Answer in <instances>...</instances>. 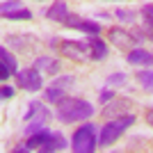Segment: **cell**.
I'll return each mask as SVG.
<instances>
[{"instance_id": "e0dca14e", "label": "cell", "mask_w": 153, "mask_h": 153, "mask_svg": "<svg viewBox=\"0 0 153 153\" xmlns=\"http://www.w3.org/2000/svg\"><path fill=\"white\" fill-rule=\"evenodd\" d=\"M142 21H144L142 34L153 41V5H144V7H142Z\"/></svg>"}, {"instance_id": "9a60e30c", "label": "cell", "mask_w": 153, "mask_h": 153, "mask_svg": "<svg viewBox=\"0 0 153 153\" xmlns=\"http://www.w3.org/2000/svg\"><path fill=\"white\" fill-rule=\"evenodd\" d=\"M66 16H69V7H66V2H64V0L53 2V5L46 9V19L57 21V23H64V21H66Z\"/></svg>"}, {"instance_id": "cb8c5ba5", "label": "cell", "mask_w": 153, "mask_h": 153, "mask_svg": "<svg viewBox=\"0 0 153 153\" xmlns=\"http://www.w3.org/2000/svg\"><path fill=\"white\" fill-rule=\"evenodd\" d=\"M14 94H16V89H14L12 85H5V87H2V98H12Z\"/></svg>"}, {"instance_id": "7a4b0ae2", "label": "cell", "mask_w": 153, "mask_h": 153, "mask_svg": "<svg viewBox=\"0 0 153 153\" xmlns=\"http://www.w3.org/2000/svg\"><path fill=\"white\" fill-rule=\"evenodd\" d=\"M51 119H53V114H51V110L46 108V103L32 101L30 105H27V114H25V133L34 135V133H39V130H44Z\"/></svg>"}, {"instance_id": "30bf717a", "label": "cell", "mask_w": 153, "mask_h": 153, "mask_svg": "<svg viewBox=\"0 0 153 153\" xmlns=\"http://www.w3.org/2000/svg\"><path fill=\"white\" fill-rule=\"evenodd\" d=\"M133 108V101L130 98H112V103H108V108L103 110V117L105 119H119V117H126L128 110Z\"/></svg>"}, {"instance_id": "5b68a950", "label": "cell", "mask_w": 153, "mask_h": 153, "mask_svg": "<svg viewBox=\"0 0 153 153\" xmlns=\"http://www.w3.org/2000/svg\"><path fill=\"white\" fill-rule=\"evenodd\" d=\"M59 53H62L66 59L71 62H89L91 59V48H89V41H73V39H66V41H59Z\"/></svg>"}, {"instance_id": "7402d4cb", "label": "cell", "mask_w": 153, "mask_h": 153, "mask_svg": "<svg viewBox=\"0 0 153 153\" xmlns=\"http://www.w3.org/2000/svg\"><path fill=\"white\" fill-rule=\"evenodd\" d=\"M19 7H21L19 0H2V14L14 12V9H19Z\"/></svg>"}, {"instance_id": "52a82bcc", "label": "cell", "mask_w": 153, "mask_h": 153, "mask_svg": "<svg viewBox=\"0 0 153 153\" xmlns=\"http://www.w3.org/2000/svg\"><path fill=\"white\" fill-rule=\"evenodd\" d=\"M16 85H19V89H25V91L44 89L41 71L39 69H23V71H19V73H16Z\"/></svg>"}, {"instance_id": "44dd1931", "label": "cell", "mask_w": 153, "mask_h": 153, "mask_svg": "<svg viewBox=\"0 0 153 153\" xmlns=\"http://www.w3.org/2000/svg\"><path fill=\"white\" fill-rule=\"evenodd\" d=\"M123 82H126V76H123V73H112V76H108V85H110V87L123 85Z\"/></svg>"}, {"instance_id": "5bb4252c", "label": "cell", "mask_w": 153, "mask_h": 153, "mask_svg": "<svg viewBox=\"0 0 153 153\" xmlns=\"http://www.w3.org/2000/svg\"><path fill=\"white\" fill-rule=\"evenodd\" d=\"M66 146H69V142H66V137H64L62 133H51V135H48V140L41 144V151L53 153V151H64Z\"/></svg>"}, {"instance_id": "9c48e42d", "label": "cell", "mask_w": 153, "mask_h": 153, "mask_svg": "<svg viewBox=\"0 0 153 153\" xmlns=\"http://www.w3.org/2000/svg\"><path fill=\"white\" fill-rule=\"evenodd\" d=\"M64 25L73 27V30H80V32H87V34H98V32H101V23L87 21V19H82V16H78V14H69L66 21H64Z\"/></svg>"}, {"instance_id": "7c38bea8", "label": "cell", "mask_w": 153, "mask_h": 153, "mask_svg": "<svg viewBox=\"0 0 153 153\" xmlns=\"http://www.w3.org/2000/svg\"><path fill=\"white\" fill-rule=\"evenodd\" d=\"M34 69H39L41 73H48V76H57L62 71V62L57 57H51V55H41L34 59Z\"/></svg>"}, {"instance_id": "8fae6325", "label": "cell", "mask_w": 153, "mask_h": 153, "mask_svg": "<svg viewBox=\"0 0 153 153\" xmlns=\"http://www.w3.org/2000/svg\"><path fill=\"white\" fill-rule=\"evenodd\" d=\"M19 73V66H16V57L7 51L5 46L0 48V78L7 80L9 76H16Z\"/></svg>"}, {"instance_id": "2e32d148", "label": "cell", "mask_w": 153, "mask_h": 153, "mask_svg": "<svg viewBox=\"0 0 153 153\" xmlns=\"http://www.w3.org/2000/svg\"><path fill=\"white\" fill-rule=\"evenodd\" d=\"M89 48H91V59H105L108 57V44L98 34H89Z\"/></svg>"}, {"instance_id": "4fadbf2b", "label": "cell", "mask_w": 153, "mask_h": 153, "mask_svg": "<svg viewBox=\"0 0 153 153\" xmlns=\"http://www.w3.org/2000/svg\"><path fill=\"white\" fill-rule=\"evenodd\" d=\"M126 59L133 66H153V53L144 51V48H137V46H135L133 51H128Z\"/></svg>"}, {"instance_id": "d6986e66", "label": "cell", "mask_w": 153, "mask_h": 153, "mask_svg": "<svg viewBox=\"0 0 153 153\" xmlns=\"http://www.w3.org/2000/svg\"><path fill=\"white\" fill-rule=\"evenodd\" d=\"M2 19H7V21H30V19H32V12H30V9L19 7V9H14V12L2 14Z\"/></svg>"}, {"instance_id": "d4e9b609", "label": "cell", "mask_w": 153, "mask_h": 153, "mask_svg": "<svg viewBox=\"0 0 153 153\" xmlns=\"http://www.w3.org/2000/svg\"><path fill=\"white\" fill-rule=\"evenodd\" d=\"M146 123H149V126H153V108L146 110Z\"/></svg>"}, {"instance_id": "484cf974", "label": "cell", "mask_w": 153, "mask_h": 153, "mask_svg": "<svg viewBox=\"0 0 153 153\" xmlns=\"http://www.w3.org/2000/svg\"><path fill=\"white\" fill-rule=\"evenodd\" d=\"M39 2H41V0H39Z\"/></svg>"}, {"instance_id": "3957f363", "label": "cell", "mask_w": 153, "mask_h": 153, "mask_svg": "<svg viewBox=\"0 0 153 153\" xmlns=\"http://www.w3.org/2000/svg\"><path fill=\"white\" fill-rule=\"evenodd\" d=\"M135 123V117L133 114H126V117H119V119H112L110 123L101 128V135H98V146L105 149L110 144H114L119 137L128 130V126H133Z\"/></svg>"}, {"instance_id": "8992f818", "label": "cell", "mask_w": 153, "mask_h": 153, "mask_svg": "<svg viewBox=\"0 0 153 153\" xmlns=\"http://www.w3.org/2000/svg\"><path fill=\"white\" fill-rule=\"evenodd\" d=\"M108 39L117 46V48L133 51L135 46H137L142 39H144V34H142V30H140V32H128V30H123V27H110Z\"/></svg>"}, {"instance_id": "277c9868", "label": "cell", "mask_w": 153, "mask_h": 153, "mask_svg": "<svg viewBox=\"0 0 153 153\" xmlns=\"http://www.w3.org/2000/svg\"><path fill=\"white\" fill-rule=\"evenodd\" d=\"M98 146V130H96V123H85L73 133L71 137V149L76 153H91Z\"/></svg>"}, {"instance_id": "ffe728a7", "label": "cell", "mask_w": 153, "mask_h": 153, "mask_svg": "<svg viewBox=\"0 0 153 153\" xmlns=\"http://www.w3.org/2000/svg\"><path fill=\"white\" fill-rule=\"evenodd\" d=\"M114 16L121 21V23H133L135 16H137V12H133V9H117Z\"/></svg>"}, {"instance_id": "ba28073f", "label": "cell", "mask_w": 153, "mask_h": 153, "mask_svg": "<svg viewBox=\"0 0 153 153\" xmlns=\"http://www.w3.org/2000/svg\"><path fill=\"white\" fill-rule=\"evenodd\" d=\"M73 82H76V78H73V76H59L57 80H53V82L44 89L46 91V101H48V103H57L59 98L66 94V89L73 87Z\"/></svg>"}, {"instance_id": "6da1fadb", "label": "cell", "mask_w": 153, "mask_h": 153, "mask_svg": "<svg viewBox=\"0 0 153 153\" xmlns=\"http://www.w3.org/2000/svg\"><path fill=\"white\" fill-rule=\"evenodd\" d=\"M96 112V108L85 98H71V96H62L57 101V119L62 123H78L91 119Z\"/></svg>"}, {"instance_id": "603a6c76", "label": "cell", "mask_w": 153, "mask_h": 153, "mask_svg": "<svg viewBox=\"0 0 153 153\" xmlns=\"http://www.w3.org/2000/svg\"><path fill=\"white\" fill-rule=\"evenodd\" d=\"M98 98H101V103H110L112 98H114V91L112 89H103L101 94H98Z\"/></svg>"}, {"instance_id": "ac0fdd59", "label": "cell", "mask_w": 153, "mask_h": 153, "mask_svg": "<svg viewBox=\"0 0 153 153\" xmlns=\"http://www.w3.org/2000/svg\"><path fill=\"white\" fill-rule=\"evenodd\" d=\"M137 82L144 91H153V71H137Z\"/></svg>"}]
</instances>
